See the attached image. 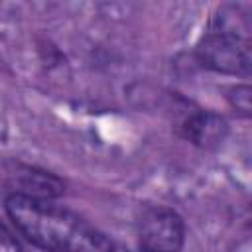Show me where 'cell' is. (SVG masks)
I'll return each instance as SVG.
<instances>
[{
    "label": "cell",
    "instance_id": "cell-1",
    "mask_svg": "<svg viewBox=\"0 0 252 252\" xmlns=\"http://www.w3.org/2000/svg\"><path fill=\"white\" fill-rule=\"evenodd\" d=\"M4 209L16 230L45 252H114V244L104 232L49 201L8 193Z\"/></svg>",
    "mask_w": 252,
    "mask_h": 252
},
{
    "label": "cell",
    "instance_id": "cell-2",
    "mask_svg": "<svg viewBox=\"0 0 252 252\" xmlns=\"http://www.w3.org/2000/svg\"><path fill=\"white\" fill-rule=\"evenodd\" d=\"M199 63L224 75H250V22L236 6H222L195 47Z\"/></svg>",
    "mask_w": 252,
    "mask_h": 252
},
{
    "label": "cell",
    "instance_id": "cell-3",
    "mask_svg": "<svg viewBox=\"0 0 252 252\" xmlns=\"http://www.w3.org/2000/svg\"><path fill=\"white\" fill-rule=\"evenodd\" d=\"M142 252H179L185 244V222L169 207H148L136 226Z\"/></svg>",
    "mask_w": 252,
    "mask_h": 252
},
{
    "label": "cell",
    "instance_id": "cell-4",
    "mask_svg": "<svg viewBox=\"0 0 252 252\" xmlns=\"http://www.w3.org/2000/svg\"><path fill=\"white\" fill-rule=\"evenodd\" d=\"M228 132L226 120L209 110H197L185 116L179 124V134L187 142L199 148H215L219 146Z\"/></svg>",
    "mask_w": 252,
    "mask_h": 252
},
{
    "label": "cell",
    "instance_id": "cell-5",
    "mask_svg": "<svg viewBox=\"0 0 252 252\" xmlns=\"http://www.w3.org/2000/svg\"><path fill=\"white\" fill-rule=\"evenodd\" d=\"M12 177H14L12 193H18L24 197L47 201V199L63 195V191H65V185L59 177H55L47 171L35 169V167H26V165L18 167Z\"/></svg>",
    "mask_w": 252,
    "mask_h": 252
},
{
    "label": "cell",
    "instance_id": "cell-6",
    "mask_svg": "<svg viewBox=\"0 0 252 252\" xmlns=\"http://www.w3.org/2000/svg\"><path fill=\"white\" fill-rule=\"evenodd\" d=\"M230 106L244 118L250 116V110H252V102H250V87L248 85H236L228 91L226 94Z\"/></svg>",
    "mask_w": 252,
    "mask_h": 252
},
{
    "label": "cell",
    "instance_id": "cell-7",
    "mask_svg": "<svg viewBox=\"0 0 252 252\" xmlns=\"http://www.w3.org/2000/svg\"><path fill=\"white\" fill-rule=\"evenodd\" d=\"M0 252H22L20 242L2 222H0Z\"/></svg>",
    "mask_w": 252,
    "mask_h": 252
}]
</instances>
